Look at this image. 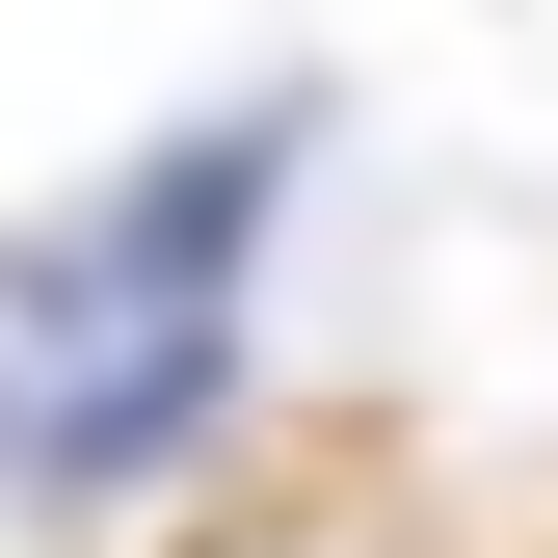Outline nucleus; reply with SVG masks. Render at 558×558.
Segmentation results:
<instances>
[{
    "mask_svg": "<svg viewBox=\"0 0 558 558\" xmlns=\"http://www.w3.org/2000/svg\"><path fill=\"white\" fill-rule=\"evenodd\" d=\"M240 558H319V532H240Z\"/></svg>",
    "mask_w": 558,
    "mask_h": 558,
    "instance_id": "f257e3e1",
    "label": "nucleus"
}]
</instances>
